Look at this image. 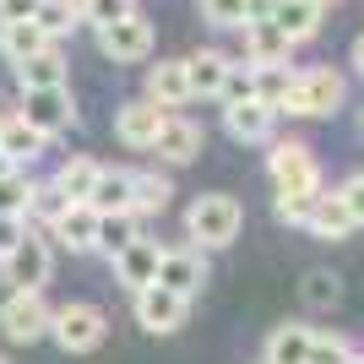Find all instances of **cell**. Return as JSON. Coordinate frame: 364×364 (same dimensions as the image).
Segmentation results:
<instances>
[{
    "label": "cell",
    "instance_id": "obj_1",
    "mask_svg": "<svg viewBox=\"0 0 364 364\" xmlns=\"http://www.w3.org/2000/svg\"><path fill=\"white\" fill-rule=\"evenodd\" d=\"M343 98H348L343 76H337L332 65H310V71H294L289 98H283V109H277V114H294V120H321V114H337V109H343Z\"/></svg>",
    "mask_w": 364,
    "mask_h": 364
},
{
    "label": "cell",
    "instance_id": "obj_2",
    "mask_svg": "<svg viewBox=\"0 0 364 364\" xmlns=\"http://www.w3.org/2000/svg\"><path fill=\"white\" fill-rule=\"evenodd\" d=\"M240 223H245L240 201L223 196V191H213V196H196V201H191V213H185V234H191L201 250H223V245H234Z\"/></svg>",
    "mask_w": 364,
    "mask_h": 364
},
{
    "label": "cell",
    "instance_id": "obj_3",
    "mask_svg": "<svg viewBox=\"0 0 364 364\" xmlns=\"http://www.w3.org/2000/svg\"><path fill=\"white\" fill-rule=\"evenodd\" d=\"M267 174H272L277 196H321V168H316V152L304 141H272Z\"/></svg>",
    "mask_w": 364,
    "mask_h": 364
},
{
    "label": "cell",
    "instance_id": "obj_4",
    "mask_svg": "<svg viewBox=\"0 0 364 364\" xmlns=\"http://www.w3.org/2000/svg\"><path fill=\"white\" fill-rule=\"evenodd\" d=\"M0 272H6L11 294H44L49 272H55V250H49V240H38V234H22L11 256H0Z\"/></svg>",
    "mask_w": 364,
    "mask_h": 364
},
{
    "label": "cell",
    "instance_id": "obj_5",
    "mask_svg": "<svg viewBox=\"0 0 364 364\" xmlns=\"http://www.w3.org/2000/svg\"><path fill=\"white\" fill-rule=\"evenodd\" d=\"M49 337H55L65 353H92L104 343V310H98V304H60V310L49 316Z\"/></svg>",
    "mask_w": 364,
    "mask_h": 364
},
{
    "label": "cell",
    "instance_id": "obj_6",
    "mask_svg": "<svg viewBox=\"0 0 364 364\" xmlns=\"http://www.w3.org/2000/svg\"><path fill=\"white\" fill-rule=\"evenodd\" d=\"M16 114H22L38 136H60V131L76 125V98H71V87H33V92H22V109H16Z\"/></svg>",
    "mask_w": 364,
    "mask_h": 364
},
{
    "label": "cell",
    "instance_id": "obj_7",
    "mask_svg": "<svg viewBox=\"0 0 364 364\" xmlns=\"http://www.w3.org/2000/svg\"><path fill=\"white\" fill-rule=\"evenodd\" d=\"M98 49H104L114 65H136L152 55V22L141 11H131L125 22H109V28H98Z\"/></svg>",
    "mask_w": 364,
    "mask_h": 364
},
{
    "label": "cell",
    "instance_id": "obj_8",
    "mask_svg": "<svg viewBox=\"0 0 364 364\" xmlns=\"http://www.w3.org/2000/svg\"><path fill=\"white\" fill-rule=\"evenodd\" d=\"M49 310L44 294H6V304H0V332L11 337V343H38V337L49 332Z\"/></svg>",
    "mask_w": 364,
    "mask_h": 364
},
{
    "label": "cell",
    "instance_id": "obj_9",
    "mask_svg": "<svg viewBox=\"0 0 364 364\" xmlns=\"http://www.w3.org/2000/svg\"><path fill=\"white\" fill-rule=\"evenodd\" d=\"M136 321L147 326L152 337H164V332H180L185 321H191V299L185 294H174V289H141L136 294Z\"/></svg>",
    "mask_w": 364,
    "mask_h": 364
},
{
    "label": "cell",
    "instance_id": "obj_10",
    "mask_svg": "<svg viewBox=\"0 0 364 364\" xmlns=\"http://www.w3.org/2000/svg\"><path fill=\"white\" fill-rule=\"evenodd\" d=\"M168 109L147 104V98H131V104H120V114H114V136L125 141V147H152L158 141V131H164Z\"/></svg>",
    "mask_w": 364,
    "mask_h": 364
},
{
    "label": "cell",
    "instance_id": "obj_11",
    "mask_svg": "<svg viewBox=\"0 0 364 364\" xmlns=\"http://www.w3.org/2000/svg\"><path fill=\"white\" fill-rule=\"evenodd\" d=\"M114 261V277H120L131 294H141V289H152L158 283V261H164V250H158V240H147L141 234L136 245H125L120 256H109Z\"/></svg>",
    "mask_w": 364,
    "mask_h": 364
},
{
    "label": "cell",
    "instance_id": "obj_12",
    "mask_svg": "<svg viewBox=\"0 0 364 364\" xmlns=\"http://www.w3.org/2000/svg\"><path fill=\"white\" fill-rule=\"evenodd\" d=\"M277 109L261 104V98H245V104H223V131L234 141H272Z\"/></svg>",
    "mask_w": 364,
    "mask_h": 364
},
{
    "label": "cell",
    "instance_id": "obj_13",
    "mask_svg": "<svg viewBox=\"0 0 364 364\" xmlns=\"http://www.w3.org/2000/svg\"><path fill=\"white\" fill-rule=\"evenodd\" d=\"M147 104H158V109H185L191 104V76H185V60H158V65H147V92H141Z\"/></svg>",
    "mask_w": 364,
    "mask_h": 364
},
{
    "label": "cell",
    "instance_id": "obj_14",
    "mask_svg": "<svg viewBox=\"0 0 364 364\" xmlns=\"http://www.w3.org/2000/svg\"><path fill=\"white\" fill-rule=\"evenodd\" d=\"M201 147H207V131H201L196 120H185V114H168L158 141H152V152H158L164 164H191Z\"/></svg>",
    "mask_w": 364,
    "mask_h": 364
},
{
    "label": "cell",
    "instance_id": "obj_15",
    "mask_svg": "<svg viewBox=\"0 0 364 364\" xmlns=\"http://www.w3.org/2000/svg\"><path fill=\"white\" fill-rule=\"evenodd\" d=\"M207 283V256L201 250H164V261H158V289H174V294H191Z\"/></svg>",
    "mask_w": 364,
    "mask_h": 364
},
{
    "label": "cell",
    "instance_id": "obj_16",
    "mask_svg": "<svg viewBox=\"0 0 364 364\" xmlns=\"http://www.w3.org/2000/svg\"><path fill=\"white\" fill-rule=\"evenodd\" d=\"M234 71L223 49H196L191 60H185V76H191V98H223V82Z\"/></svg>",
    "mask_w": 364,
    "mask_h": 364
},
{
    "label": "cell",
    "instance_id": "obj_17",
    "mask_svg": "<svg viewBox=\"0 0 364 364\" xmlns=\"http://www.w3.org/2000/svg\"><path fill=\"white\" fill-rule=\"evenodd\" d=\"M289 44H310L321 33V11L310 6V0H272V16H267Z\"/></svg>",
    "mask_w": 364,
    "mask_h": 364
},
{
    "label": "cell",
    "instance_id": "obj_18",
    "mask_svg": "<svg viewBox=\"0 0 364 364\" xmlns=\"http://www.w3.org/2000/svg\"><path fill=\"white\" fill-rule=\"evenodd\" d=\"M44 147H49V136H38L22 114H0V152L11 158V168H28Z\"/></svg>",
    "mask_w": 364,
    "mask_h": 364
},
{
    "label": "cell",
    "instance_id": "obj_19",
    "mask_svg": "<svg viewBox=\"0 0 364 364\" xmlns=\"http://www.w3.org/2000/svg\"><path fill=\"white\" fill-rule=\"evenodd\" d=\"M131 191H136V174H131V168H98V185H92L87 207L98 218L104 213H131Z\"/></svg>",
    "mask_w": 364,
    "mask_h": 364
},
{
    "label": "cell",
    "instance_id": "obj_20",
    "mask_svg": "<svg viewBox=\"0 0 364 364\" xmlns=\"http://www.w3.org/2000/svg\"><path fill=\"white\" fill-rule=\"evenodd\" d=\"M55 240L65 245V250H76V256H87V250H98V213H92L87 201H76L71 213L60 218V223L49 228Z\"/></svg>",
    "mask_w": 364,
    "mask_h": 364
},
{
    "label": "cell",
    "instance_id": "obj_21",
    "mask_svg": "<svg viewBox=\"0 0 364 364\" xmlns=\"http://www.w3.org/2000/svg\"><path fill=\"white\" fill-rule=\"evenodd\" d=\"M49 44H55V38H49L38 22H6V28H0V55H6L11 65L33 60V55H44Z\"/></svg>",
    "mask_w": 364,
    "mask_h": 364
},
{
    "label": "cell",
    "instance_id": "obj_22",
    "mask_svg": "<svg viewBox=\"0 0 364 364\" xmlns=\"http://www.w3.org/2000/svg\"><path fill=\"white\" fill-rule=\"evenodd\" d=\"M240 33H245V55H250V65H283V60H289V49H294L272 22H245Z\"/></svg>",
    "mask_w": 364,
    "mask_h": 364
},
{
    "label": "cell",
    "instance_id": "obj_23",
    "mask_svg": "<svg viewBox=\"0 0 364 364\" xmlns=\"http://www.w3.org/2000/svg\"><path fill=\"white\" fill-rule=\"evenodd\" d=\"M16 82H22V92H33V87H65V55H60V44H49L44 55L22 60V65H16Z\"/></svg>",
    "mask_w": 364,
    "mask_h": 364
},
{
    "label": "cell",
    "instance_id": "obj_24",
    "mask_svg": "<svg viewBox=\"0 0 364 364\" xmlns=\"http://www.w3.org/2000/svg\"><path fill=\"white\" fill-rule=\"evenodd\" d=\"M310 234H316V240H348L353 234V218H348V207H343V196H316V207H310Z\"/></svg>",
    "mask_w": 364,
    "mask_h": 364
},
{
    "label": "cell",
    "instance_id": "obj_25",
    "mask_svg": "<svg viewBox=\"0 0 364 364\" xmlns=\"http://www.w3.org/2000/svg\"><path fill=\"white\" fill-rule=\"evenodd\" d=\"M310 326H277L267 337V359L261 364H310Z\"/></svg>",
    "mask_w": 364,
    "mask_h": 364
},
{
    "label": "cell",
    "instance_id": "obj_26",
    "mask_svg": "<svg viewBox=\"0 0 364 364\" xmlns=\"http://www.w3.org/2000/svg\"><path fill=\"white\" fill-rule=\"evenodd\" d=\"M71 207H76V201L65 196L55 180H38V185H33V201H28V218H33V223H44V228H55Z\"/></svg>",
    "mask_w": 364,
    "mask_h": 364
},
{
    "label": "cell",
    "instance_id": "obj_27",
    "mask_svg": "<svg viewBox=\"0 0 364 364\" xmlns=\"http://www.w3.org/2000/svg\"><path fill=\"white\" fill-rule=\"evenodd\" d=\"M141 240V218L136 213H104L98 218V250H109V256H120L125 245Z\"/></svg>",
    "mask_w": 364,
    "mask_h": 364
},
{
    "label": "cell",
    "instance_id": "obj_28",
    "mask_svg": "<svg viewBox=\"0 0 364 364\" xmlns=\"http://www.w3.org/2000/svg\"><path fill=\"white\" fill-rule=\"evenodd\" d=\"M168 196H174V185H168V174H136V191H131V213L136 218H152L164 213Z\"/></svg>",
    "mask_w": 364,
    "mask_h": 364
},
{
    "label": "cell",
    "instance_id": "obj_29",
    "mask_svg": "<svg viewBox=\"0 0 364 364\" xmlns=\"http://www.w3.org/2000/svg\"><path fill=\"white\" fill-rule=\"evenodd\" d=\"M98 168H104V164H92V158H71V164H60L55 185H60L71 201H87V196H92V185H98Z\"/></svg>",
    "mask_w": 364,
    "mask_h": 364
},
{
    "label": "cell",
    "instance_id": "obj_30",
    "mask_svg": "<svg viewBox=\"0 0 364 364\" xmlns=\"http://www.w3.org/2000/svg\"><path fill=\"white\" fill-rule=\"evenodd\" d=\"M33 22H38V28H44L49 38H55V44H60L65 33H71L76 22H82V0H44V6H38V16H33Z\"/></svg>",
    "mask_w": 364,
    "mask_h": 364
},
{
    "label": "cell",
    "instance_id": "obj_31",
    "mask_svg": "<svg viewBox=\"0 0 364 364\" xmlns=\"http://www.w3.org/2000/svg\"><path fill=\"white\" fill-rule=\"evenodd\" d=\"M250 82H256V98H261V104L283 109V98H289V82H294V71H289V65H250Z\"/></svg>",
    "mask_w": 364,
    "mask_h": 364
},
{
    "label": "cell",
    "instance_id": "obj_32",
    "mask_svg": "<svg viewBox=\"0 0 364 364\" xmlns=\"http://www.w3.org/2000/svg\"><path fill=\"white\" fill-rule=\"evenodd\" d=\"M131 11H136V0H82V22H92V33L109 22H125Z\"/></svg>",
    "mask_w": 364,
    "mask_h": 364
},
{
    "label": "cell",
    "instance_id": "obj_33",
    "mask_svg": "<svg viewBox=\"0 0 364 364\" xmlns=\"http://www.w3.org/2000/svg\"><path fill=\"white\" fill-rule=\"evenodd\" d=\"M28 201H33V180L16 168L11 180H0V213H11V218H28Z\"/></svg>",
    "mask_w": 364,
    "mask_h": 364
},
{
    "label": "cell",
    "instance_id": "obj_34",
    "mask_svg": "<svg viewBox=\"0 0 364 364\" xmlns=\"http://www.w3.org/2000/svg\"><path fill=\"white\" fill-rule=\"evenodd\" d=\"M337 299H343V289H337L332 272H310L304 277V304H310V310H332Z\"/></svg>",
    "mask_w": 364,
    "mask_h": 364
},
{
    "label": "cell",
    "instance_id": "obj_35",
    "mask_svg": "<svg viewBox=\"0 0 364 364\" xmlns=\"http://www.w3.org/2000/svg\"><path fill=\"white\" fill-rule=\"evenodd\" d=\"M348 337H337V332H316L310 337V364H348Z\"/></svg>",
    "mask_w": 364,
    "mask_h": 364
},
{
    "label": "cell",
    "instance_id": "obj_36",
    "mask_svg": "<svg viewBox=\"0 0 364 364\" xmlns=\"http://www.w3.org/2000/svg\"><path fill=\"white\" fill-rule=\"evenodd\" d=\"M201 22H213V28H245V0H201Z\"/></svg>",
    "mask_w": 364,
    "mask_h": 364
},
{
    "label": "cell",
    "instance_id": "obj_37",
    "mask_svg": "<svg viewBox=\"0 0 364 364\" xmlns=\"http://www.w3.org/2000/svg\"><path fill=\"white\" fill-rule=\"evenodd\" d=\"M245 98H256V82H250V60L234 65V71H228V82H223V104H245Z\"/></svg>",
    "mask_w": 364,
    "mask_h": 364
},
{
    "label": "cell",
    "instance_id": "obj_38",
    "mask_svg": "<svg viewBox=\"0 0 364 364\" xmlns=\"http://www.w3.org/2000/svg\"><path fill=\"white\" fill-rule=\"evenodd\" d=\"M337 196H343V207H348L353 228H359V223H364V174H353V180H343V185H337Z\"/></svg>",
    "mask_w": 364,
    "mask_h": 364
},
{
    "label": "cell",
    "instance_id": "obj_39",
    "mask_svg": "<svg viewBox=\"0 0 364 364\" xmlns=\"http://www.w3.org/2000/svg\"><path fill=\"white\" fill-rule=\"evenodd\" d=\"M310 207H316V196H277V218L283 223H310Z\"/></svg>",
    "mask_w": 364,
    "mask_h": 364
},
{
    "label": "cell",
    "instance_id": "obj_40",
    "mask_svg": "<svg viewBox=\"0 0 364 364\" xmlns=\"http://www.w3.org/2000/svg\"><path fill=\"white\" fill-rule=\"evenodd\" d=\"M38 6H44V0H0V28H6V22H33Z\"/></svg>",
    "mask_w": 364,
    "mask_h": 364
},
{
    "label": "cell",
    "instance_id": "obj_41",
    "mask_svg": "<svg viewBox=\"0 0 364 364\" xmlns=\"http://www.w3.org/2000/svg\"><path fill=\"white\" fill-rule=\"evenodd\" d=\"M22 234H28V218H11V213H0V256H11Z\"/></svg>",
    "mask_w": 364,
    "mask_h": 364
},
{
    "label": "cell",
    "instance_id": "obj_42",
    "mask_svg": "<svg viewBox=\"0 0 364 364\" xmlns=\"http://www.w3.org/2000/svg\"><path fill=\"white\" fill-rule=\"evenodd\" d=\"M348 65H353V71L364 76V33H359V38H353V49H348Z\"/></svg>",
    "mask_w": 364,
    "mask_h": 364
},
{
    "label": "cell",
    "instance_id": "obj_43",
    "mask_svg": "<svg viewBox=\"0 0 364 364\" xmlns=\"http://www.w3.org/2000/svg\"><path fill=\"white\" fill-rule=\"evenodd\" d=\"M16 168H11V158H6V152H0V180H11Z\"/></svg>",
    "mask_w": 364,
    "mask_h": 364
},
{
    "label": "cell",
    "instance_id": "obj_44",
    "mask_svg": "<svg viewBox=\"0 0 364 364\" xmlns=\"http://www.w3.org/2000/svg\"><path fill=\"white\" fill-rule=\"evenodd\" d=\"M310 6H316V11L326 16V11H332V6H337V0H310Z\"/></svg>",
    "mask_w": 364,
    "mask_h": 364
},
{
    "label": "cell",
    "instance_id": "obj_45",
    "mask_svg": "<svg viewBox=\"0 0 364 364\" xmlns=\"http://www.w3.org/2000/svg\"><path fill=\"white\" fill-rule=\"evenodd\" d=\"M348 364H364V353H348Z\"/></svg>",
    "mask_w": 364,
    "mask_h": 364
},
{
    "label": "cell",
    "instance_id": "obj_46",
    "mask_svg": "<svg viewBox=\"0 0 364 364\" xmlns=\"http://www.w3.org/2000/svg\"><path fill=\"white\" fill-rule=\"evenodd\" d=\"M0 364H11V359H0Z\"/></svg>",
    "mask_w": 364,
    "mask_h": 364
}]
</instances>
